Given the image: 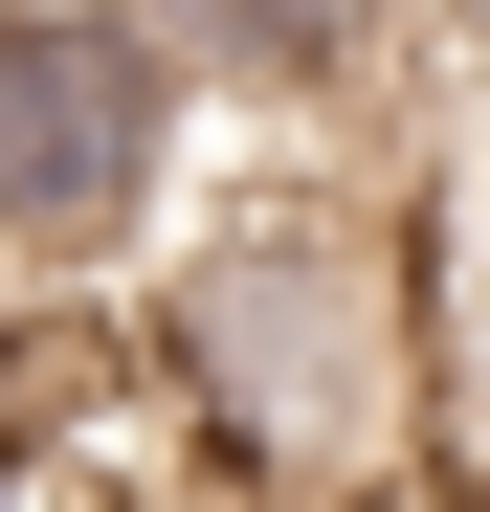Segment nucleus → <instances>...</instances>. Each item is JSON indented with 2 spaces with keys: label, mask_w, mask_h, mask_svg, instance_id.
Returning a JSON list of instances; mask_svg holds the SVG:
<instances>
[{
  "label": "nucleus",
  "mask_w": 490,
  "mask_h": 512,
  "mask_svg": "<svg viewBox=\"0 0 490 512\" xmlns=\"http://www.w3.org/2000/svg\"><path fill=\"white\" fill-rule=\"evenodd\" d=\"M134 334L156 379L223 423L245 490H335V468H446L424 446V201L379 179H245V201H179V245L134 268Z\"/></svg>",
  "instance_id": "obj_1"
},
{
  "label": "nucleus",
  "mask_w": 490,
  "mask_h": 512,
  "mask_svg": "<svg viewBox=\"0 0 490 512\" xmlns=\"http://www.w3.org/2000/svg\"><path fill=\"white\" fill-rule=\"evenodd\" d=\"M201 201V67L156 0H0V268L134 290Z\"/></svg>",
  "instance_id": "obj_2"
},
{
  "label": "nucleus",
  "mask_w": 490,
  "mask_h": 512,
  "mask_svg": "<svg viewBox=\"0 0 490 512\" xmlns=\"http://www.w3.org/2000/svg\"><path fill=\"white\" fill-rule=\"evenodd\" d=\"M156 45L223 112H379L401 90V0H156Z\"/></svg>",
  "instance_id": "obj_3"
}]
</instances>
